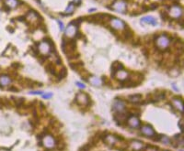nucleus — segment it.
<instances>
[{"label":"nucleus","instance_id":"1","mask_svg":"<svg viewBox=\"0 0 184 151\" xmlns=\"http://www.w3.org/2000/svg\"><path fill=\"white\" fill-rule=\"evenodd\" d=\"M155 44L157 47L158 48V50H167L169 48L170 44V39L167 35L163 34L161 36H158V38L155 40Z\"/></svg>","mask_w":184,"mask_h":151},{"label":"nucleus","instance_id":"2","mask_svg":"<svg viewBox=\"0 0 184 151\" xmlns=\"http://www.w3.org/2000/svg\"><path fill=\"white\" fill-rule=\"evenodd\" d=\"M182 7H181L178 5H174L172 7H169L168 14L170 18H174V19H179L182 17Z\"/></svg>","mask_w":184,"mask_h":151},{"label":"nucleus","instance_id":"3","mask_svg":"<svg viewBox=\"0 0 184 151\" xmlns=\"http://www.w3.org/2000/svg\"><path fill=\"white\" fill-rule=\"evenodd\" d=\"M38 46V50H39V53H41V55L43 56H49L52 52V47L46 42V41L43 40L41 42L37 43Z\"/></svg>","mask_w":184,"mask_h":151},{"label":"nucleus","instance_id":"4","mask_svg":"<svg viewBox=\"0 0 184 151\" xmlns=\"http://www.w3.org/2000/svg\"><path fill=\"white\" fill-rule=\"evenodd\" d=\"M109 25H110V28H111L112 29L114 30H122L127 27L126 24L121 19H118V18H111L109 21Z\"/></svg>","mask_w":184,"mask_h":151},{"label":"nucleus","instance_id":"5","mask_svg":"<svg viewBox=\"0 0 184 151\" xmlns=\"http://www.w3.org/2000/svg\"><path fill=\"white\" fill-rule=\"evenodd\" d=\"M26 19L29 22H31V24H33V25H36V24L40 23V21L41 20V17H40V15L36 11L31 9L28 12L27 16H26Z\"/></svg>","mask_w":184,"mask_h":151},{"label":"nucleus","instance_id":"6","mask_svg":"<svg viewBox=\"0 0 184 151\" xmlns=\"http://www.w3.org/2000/svg\"><path fill=\"white\" fill-rule=\"evenodd\" d=\"M112 8L114 9L116 12L118 13H126L127 10V4L124 0H119V1H115L112 4Z\"/></svg>","mask_w":184,"mask_h":151},{"label":"nucleus","instance_id":"7","mask_svg":"<svg viewBox=\"0 0 184 151\" xmlns=\"http://www.w3.org/2000/svg\"><path fill=\"white\" fill-rule=\"evenodd\" d=\"M76 99H77V103H78L79 105H88V106H90V99H89V96L88 95V94L84 93V92H79L78 94L77 95V97H76Z\"/></svg>","mask_w":184,"mask_h":151},{"label":"nucleus","instance_id":"8","mask_svg":"<svg viewBox=\"0 0 184 151\" xmlns=\"http://www.w3.org/2000/svg\"><path fill=\"white\" fill-rule=\"evenodd\" d=\"M43 145L47 148H53L55 147V139L51 135H46L43 138Z\"/></svg>","mask_w":184,"mask_h":151},{"label":"nucleus","instance_id":"9","mask_svg":"<svg viewBox=\"0 0 184 151\" xmlns=\"http://www.w3.org/2000/svg\"><path fill=\"white\" fill-rule=\"evenodd\" d=\"M114 119L118 124H124L128 119V114L124 112H116L114 114Z\"/></svg>","mask_w":184,"mask_h":151},{"label":"nucleus","instance_id":"10","mask_svg":"<svg viewBox=\"0 0 184 151\" xmlns=\"http://www.w3.org/2000/svg\"><path fill=\"white\" fill-rule=\"evenodd\" d=\"M141 132L144 136H145L147 137H152L155 135H157L155 132V130L153 129V127L149 124H145V126H143L141 127Z\"/></svg>","mask_w":184,"mask_h":151},{"label":"nucleus","instance_id":"11","mask_svg":"<svg viewBox=\"0 0 184 151\" xmlns=\"http://www.w3.org/2000/svg\"><path fill=\"white\" fill-rule=\"evenodd\" d=\"M77 28L69 24L67 29H65V32H64V37L69 38V39H73L76 36V34H77Z\"/></svg>","mask_w":184,"mask_h":151},{"label":"nucleus","instance_id":"12","mask_svg":"<svg viewBox=\"0 0 184 151\" xmlns=\"http://www.w3.org/2000/svg\"><path fill=\"white\" fill-rule=\"evenodd\" d=\"M127 123L132 128H139L141 126V122L135 116H131L127 119Z\"/></svg>","mask_w":184,"mask_h":151},{"label":"nucleus","instance_id":"13","mask_svg":"<svg viewBox=\"0 0 184 151\" xmlns=\"http://www.w3.org/2000/svg\"><path fill=\"white\" fill-rule=\"evenodd\" d=\"M127 79H128L130 82H134L135 85H138V84H141L142 81L144 80V76L142 74H140V73H134V74L128 76Z\"/></svg>","mask_w":184,"mask_h":151},{"label":"nucleus","instance_id":"14","mask_svg":"<svg viewBox=\"0 0 184 151\" xmlns=\"http://www.w3.org/2000/svg\"><path fill=\"white\" fill-rule=\"evenodd\" d=\"M130 147L134 151H142L145 150V145L141 142V141L138 140H133L130 143Z\"/></svg>","mask_w":184,"mask_h":151},{"label":"nucleus","instance_id":"15","mask_svg":"<svg viewBox=\"0 0 184 151\" xmlns=\"http://www.w3.org/2000/svg\"><path fill=\"white\" fill-rule=\"evenodd\" d=\"M12 79L9 77V75L7 74H1L0 75V85L2 87H6V86H8L9 84L12 82Z\"/></svg>","mask_w":184,"mask_h":151},{"label":"nucleus","instance_id":"16","mask_svg":"<svg viewBox=\"0 0 184 151\" xmlns=\"http://www.w3.org/2000/svg\"><path fill=\"white\" fill-rule=\"evenodd\" d=\"M172 103H173L174 107L180 110L181 113L183 114V103H182V100L180 99V97H174L172 99Z\"/></svg>","mask_w":184,"mask_h":151},{"label":"nucleus","instance_id":"17","mask_svg":"<svg viewBox=\"0 0 184 151\" xmlns=\"http://www.w3.org/2000/svg\"><path fill=\"white\" fill-rule=\"evenodd\" d=\"M133 37V31L129 29L128 27H126L124 29L122 30V32L121 33V39H122L123 40L126 39H131Z\"/></svg>","mask_w":184,"mask_h":151},{"label":"nucleus","instance_id":"18","mask_svg":"<svg viewBox=\"0 0 184 151\" xmlns=\"http://www.w3.org/2000/svg\"><path fill=\"white\" fill-rule=\"evenodd\" d=\"M141 23H147V24H150L152 26H157V21L154 17H144V18H141Z\"/></svg>","mask_w":184,"mask_h":151},{"label":"nucleus","instance_id":"19","mask_svg":"<svg viewBox=\"0 0 184 151\" xmlns=\"http://www.w3.org/2000/svg\"><path fill=\"white\" fill-rule=\"evenodd\" d=\"M113 109L116 112H123V110L125 109V103L122 101L116 100L114 102V105H113Z\"/></svg>","mask_w":184,"mask_h":151},{"label":"nucleus","instance_id":"20","mask_svg":"<svg viewBox=\"0 0 184 151\" xmlns=\"http://www.w3.org/2000/svg\"><path fill=\"white\" fill-rule=\"evenodd\" d=\"M129 74L127 71H125L124 70H122V71H118L115 72V77H116L117 80L119 81H125L127 80Z\"/></svg>","mask_w":184,"mask_h":151},{"label":"nucleus","instance_id":"21","mask_svg":"<svg viewBox=\"0 0 184 151\" xmlns=\"http://www.w3.org/2000/svg\"><path fill=\"white\" fill-rule=\"evenodd\" d=\"M10 100L13 101L14 105H16L17 107H20V108L24 105V103H25V98L24 97H15V96H12V97H10Z\"/></svg>","mask_w":184,"mask_h":151},{"label":"nucleus","instance_id":"22","mask_svg":"<svg viewBox=\"0 0 184 151\" xmlns=\"http://www.w3.org/2000/svg\"><path fill=\"white\" fill-rule=\"evenodd\" d=\"M128 101L133 103H140L142 102L141 94H133L128 97Z\"/></svg>","mask_w":184,"mask_h":151},{"label":"nucleus","instance_id":"23","mask_svg":"<svg viewBox=\"0 0 184 151\" xmlns=\"http://www.w3.org/2000/svg\"><path fill=\"white\" fill-rule=\"evenodd\" d=\"M22 2L18 1V0H6L5 1V5L7 6L10 9L15 8V7H18L20 4H21Z\"/></svg>","mask_w":184,"mask_h":151},{"label":"nucleus","instance_id":"24","mask_svg":"<svg viewBox=\"0 0 184 151\" xmlns=\"http://www.w3.org/2000/svg\"><path fill=\"white\" fill-rule=\"evenodd\" d=\"M83 62L82 61H77V62H71L69 63V66L74 70V71H79L80 70L83 69Z\"/></svg>","mask_w":184,"mask_h":151},{"label":"nucleus","instance_id":"25","mask_svg":"<svg viewBox=\"0 0 184 151\" xmlns=\"http://www.w3.org/2000/svg\"><path fill=\"white\" fill-rule=\"evenodd\" d=\"M55 147L57 148V150H64V148H66V145H65V142L62 139L58 140V139H55Z\"/></svg>","mask_w":184,"mask_h":151},{"label":"nucleus","instance_id":"26","mask_svg":"<svg viewBox=\"0 0 184 151\" xmlns=\"http://www.w3.org/2000/svg\"><path fill=\"white\" fill-rule=\"evenodd\" d=\"M88 81H89L90 84H91L92 85L97 86V87H98V86H100V85L102 84L101 79L98 78V77H91V78H90Z\"/></svg>","mask_w":184,"mask_h":151},{"label":"nucleus","instance_id":"27","mask_svg":"<svg viewBox=\"0 0 184 151\" xmlns=\"http://www.w3.org/2000/svg\"><path fill=\"white\" fill-rule=\"evenodd\" d=\"M74 9H75V5H74L73 2H71V3L68 5V7H66L65 13H64V14L61 13V15H63V16H69V15H71L72 13L74 12Z\"/></svg>","mask_w":184,"mask_h":151},{"label":"nucleus","instance_id":"28","mask_svg":"<svg viewBox=\"0 0 184 151\" xmlns=\"http://www.w3.org/2000/svg\"><path fill=\"white\" fill-rule=\"evenodd\" d=\"M123 70V65L119 61H114V63L112 64V71H114V73L118 71H122Z\"/></svg>","mask_w":184,"mask_h":151},{"label":"nucleus","instance_id":"29","mask_svg":"<svg viewBox=\"0 0 184 151\" xmlns=\"http://www.w3.org/2000/svg\"><path fill=\"white\" fill-rule=\"evenodd\" d=\"M46 71H49L50 73H52V74H55V67H54V65L52 63V62H49L48 65L46 66Z\"/></svg>","mask_w":184,"mask_h":151},{"label":"nucleus","instance_id":"30","mask_svg":"<svg viewBox=\"0 0 184 151\" xmlns=\"http://www.w3.org/2000/svg\"><path fill=\"white\" fill-rule=\"evenodd\" d=\"M66 73H67V71H66V69L64 67H63V69L60 71V72L58 73V80H61V79L64 78L66 75Z\"/></svg>","mask_w":184,"mask_h":151},{"label":"nucleus","instance_id":"31","mask_svg":"<svg viewBox=\"0 0 184 151\" xmlns=\"http://www.w3.org/2000/svg\"><path fill=\"white\" fill-rule=\"evenodd\" d=\"M160 142H162L164 145H169L171 141H170V139L168 138V137H166V136H161Z\"/></svg>","mask_w":184,"mask_h":151},{"label":"nucleus","instance_id":"32","mask_svg":"<svg viewBox=\"0 0 184 151\" xmlns=\"http://www.w3.org/2000/svg\"><path fill=\"white\" fill-rule=\"evenodd\" d=\"M92 148H93V147L89 144V143H87L86 145H84L83 147H81L80 151H89Z\"/></svg>","mask_w":184,"mask_h":151},{"label":"nucleus","instance_id":"33","mask_svg":"<svg viewBox=\"0 0 184 151\" xmlns=\"http://www.w3.org/2000/svg\"><path fill=\"white\" fill-rule=\"evenodd\" d=\"M160 15H161V17H162V19L164 20V21L169 19V16H168V14L166 12V11H161Z\"/></svg>","mask_w":184,"mask_h":151},{"label":"nucleus","instance_id":"34","mask_svg":"<svg viewBox=\"0 0 184 151\" xmlns=\"http://www.w3.org/2000/svg\"><path fill=\"white\" fill-rule=\"evenodd\" d=\"M157 7H158V5H157V3H152L148 7V8H149V10H155V9H157Z\"/></svg>","mask_w":184,"mask_h":151},{"label":"nucleus","instance_id":"35","mask_svg":"<svg viewBox=\"0 0 184 151\" xmlns=\"http://www.w3.org/2000/svg\"><path fill=\"white\" fill-rule=\"evenodd\" d=\"M160 138H161V136L160 135H159V136L158 135H155L154 137H151V139L155 141V142H158V141H160Z\"/></svg>","mask_w":184,"mask_h":151},{"label":"nucleus","instance_id":"36","mask_svg":"<svg viewBox=\"0 0 184 151\" xmlns=\"http://www.w3.org/2000/svg\"><path fill=\"white\" fill-rule=\"evenodd\" d=\"M20 67V64L18 62H14V63L11 64V68L14 70H18Z\"/></svg>","mask_w":184,"mask_h":151},{"label":"nucleus","instance_id":"37","mask_svg":"<svg viewBox=\"0 0 184 151\" xmlns=\"http://www.w3.org/2000/svg\"><path fill=\"white\" fill-rule=\"evenodd\" d=\"M8 91H9V92H20V89H18V88H17L16 86H11V87L8 88Z\"/></svg>","mask_w":184,"mask_h":151},{"label":"nucleus","instance_id":"38","mask_svg":"<svg viewBox=\"0 0 184 151\" xmlns=\"http://www.w3.org/2000/svg\"><path fill=\"white\" fill-rule=\"evenodd\" d=\"M53 97V93L52 92H48V93H44L43 95V98H44V99H50V98Z\"/></svg>","mask_w":184,"mask_h":151},{"label":"nucleus","instance_id":"39","mask_svg":"<svg viewBox=\"0 0 184 151\" xmlns=\"http://www.w3.org/2000/svg\"><path fill=\"white\" fill-rule=\"evenodd\" d=\"M76 84H77V86H78L79 88H81V89H85V88H86V85L80 82H76Z\"/></svg>","mask_w":184,"mask_h":151},{"label":"nucleus","instance_id":"40","mask_svg":"<svg viewBox=\"0 0 184 151\" xmlns=\"http://www.w3.org/2000/svg\"><path fill=\"white\" fill-rule=\"evenodd\" d=\"M57 22H58V24H59L60 30H61V31H63V30H64V23H63L61 20H57Z\"/></svg>","mask_w":184,"mask_h":151},{"label":"nucleus","instance_id":"41","mask_svg":"<svg viewBox=\"0 0 184 151\" xmlns=\"http://www.w3.org/2000/svg\"><path fill=\"white\" fill-rule=\"evenodd\" d=\"M39 108L41 109V111H44L45 110V106H44V105H43V103H39Z\"/></svg>","mask_w":184,"mask_h":151},{"label":"nucleus","instance_id":"42","mask_svg":"<svg viewBox=\"0 0 184 151\" xmlns=\"http://www.w3.org/2000/svg\"><path fill=\"white\" fill-rule=\"evenodd\" d=\"M30 94H43L41 91H36V92H30Z\"/></svg>","mask_w":184,"mask_h":151},{"label":"nucleus","instance_id":"43","mask_svg":"<svg viewBox=\"0 0 184 151\" xmlns=\"http://www.w3.org/2000/svg\"><path fill=\"white\" fill-rule=\"evenodd\" d=\"M147 148H148V149H147V151H151V146L150 145H147ZM157 151V150H159V148H155V149H152V151Z\"/></svg>","mask_w":184,"mask_h":151},{"label":"nucleus","instance_id":"44","mask_svg":"<svg viewBox=\"0 0 184 151\" xmlns=\"http://www.w3.org/2000/svg\"><path fill=\"white\" fill-rule=\"evenodd\" d=\"M74 5H77V6H79L81 3V0H74Z\"/></svg>","mask_w":184,"mask_h":151},{"label":"nucleus","instance_id":"45","mask_svg":"<svg viewBox=\"0 0 184 151\" xmlns=\"http://www.w3.org/2000/svg\"><path fill=\"white\" fill-rule=\"evenodd\" d=\"M25 19H26V18H24V17H18V18H17V20H18V21H24Z\"/></svg>","mask_w":184,"mask_h":151},{"label":"nucleus","instance_id":"46","mask_svg":"<svg viewBox=\"0 0 184 151\" xmlns=\"http://www.w3.org/2000/svg\"><path fill=\"white\" fill-rule=\"evenodd\" d=\"M172 87H173L174 88V89H175V91H176V92H178V88L177 87H176V85H175V84H172Z\"/></svg>","mask_w":184,"mask_h":151},{"label":"nucleus","instance_id":"47","mask_svg":"<svg viewBox=\"0 0 184 151\" xmlns=\"http://www.w3.org/2000/svg\"><path fill=\"white\" fill-rule=\"evenodd\" d=\"M95 10H96V8H90L89 10H88V12H94Z\"/></svg>","mask_w":184,"mask_h":151},{"label":"nucleus","instance_id":"48","mask_svg":"<svg viewBox=\"0 0 184 151\" xmlns=\"http://www.w3.org/2000/svg\"><path fill=\"white\" fill-rule=\"evenodd\" d=\"M0 88H3V87H2V86H1V85H0Z\"/></svg>","mask_w":184,"mask_h":151}]
</instances>
